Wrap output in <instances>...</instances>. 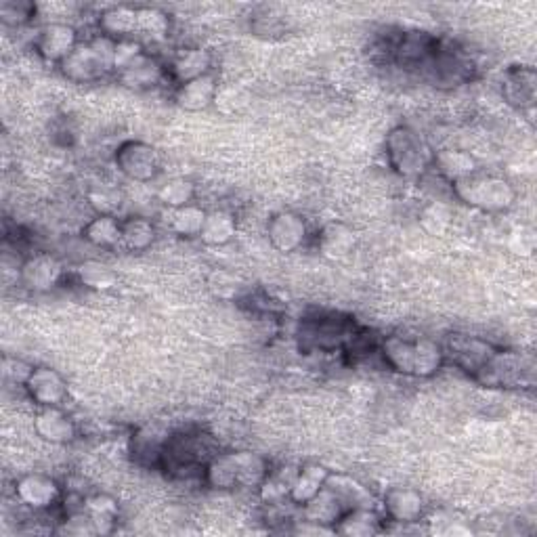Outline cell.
Wrapping results in <instances>:
<instances>
[{
	"label": "cell",
	"mask_w": 537,
	"mask_h": 537,
	"mask_svg": "<svg viewBox=\"0 0 537 537\" xmlns=\"http://www.w3.org/2000/svg\"><path fill=\"white\" fill-rule=\"evenodd\" d=\"M219 454V445L204 433H177L164 441L160 470L175 479L204 475L208 462Z\"/></svg>",
	"instance_id": "1"
},
{
	"label": "cell",
	"mask_w": 537,
	"mask_h": 537,
	"mask_svg": "<svg viewBox=\"0 0 537 537\" xmlns=\"http://www.w3.org/2000/svg\"><path fill=\"white\" fill-rule=\"evenodd\" d=\"M386 160L403 179L424 177L433 168V147L412 126H395L384 141Z\"/></svg>",
	"instance_id": "2"
},
{
	"label": "cell",
	"mask_w": 537,
	"mask_h": 537,
	"mask_svg": "<svg viewBox=\"0 0 537 537\" xmlns=\"http://www.w3.org/2000/svg\"><path fill=\"white\" fill-rule=\"evenodd\" d=\"M451 191H454V196L460 202L489 214L506 212L517 202V189H514L508 179L500 175L481 173V170L472 177H466L451 185Z\"/></svg>",
	"instance_id": "3"
},
{
	"label": "cell",
	"mask_w": 537,
	"mask_h": 537,
	"mask_svg": "<svg viewBox=\"0 0 537 537\" xmlns=\"http://www.w3.org/2000/svg\"><path fill=\"white\" fill-rule=\"evenodd\" d=\"M114 49L116 40L103 34L87 42L80 40L72 55L59 63V72L76 84L97 82L107 74H114Z\"/></svg>",
	"instance_id": "4"
},
{
	"label": "cell",
	"mask_w": 537,
	"mask_h": 537,
	"mask_svg": "<svg viewBox=\"0 0 537 537\" xmlns=\"http://www.w3.org/2000/svg\"><path fill=\"white\" fill-rule=\"evenodd\" d=\"M439 45L441 40L426 32H401L386 42V57H391L403 70L424 72V68L439 51Z\"/></svg>",
	"instance_id": "5"
},
{
	"label": "cell",
	"mask_w": 537,
	"mask_h": 537,
	"mask_svg": "<svg viewBox=\"0 0 537 537\" xmlns=\"http://www.w3.org/2000/svg\"><path fill=\"white\" fill-rule=\"evenodd\" d=\"M118 173L133 183H152L160 175V154L154 145L145 141H124L114 156Z\"/></svg>",
	"instance_id": "6"
},
{
	"label": "cell",
	"mask_w": 537,
	"mask_h": 537,
	"mask_svg": "<svg viewBox=\"0 0 537 537\" xmlns=\"http://www.w3.org/2000/svg\"><path fill=\"white\" fill-rule=\"evenodd\" d=\"M357 336L355 326L347 319H340L336 315H321L315 319H305L300 326V338L307 342L309 349L319 351H336V349H349L353 338Z\"/></svg>",
	"instance_id": "7"
},
{
	"label": "cell",
	"mask_w": 537,
	"mask_h": 537,
	"mask_svg": "<svg viewBox=\"0 0 537 537\" xmlns=\"http://www.w3.org/2000/svg\"><path fill=\"white\" fill-rule=\"evenodd\" d=\"M443 351L445 359H449L458 370L466 372L475 380L485 370V365L491 361V357L498 353V349L493 347L491 342L466 334H451L445 342Z\"/></svg>",
	"instance_id": "8"
},
{
	"label": "cell",
	"mask_w": 537,
	"mask_h": 537,
	"mask_svg": "<svg viewBox=\"0 0 537 537\" xmlns=\"http://www.w3.org/2000/svg\"><path fill=\"white\" fill-rule=\"evenodd\" d=\"M15 500L34 512H49L63 502V491L59 483L42 472H28L13 485Z\"/></svg>",
	"instance_id": "9"
},
{
	"label": "cell",
	"mask_w": 537,
	"mask_h": 537,
	"mask_svg": "<svg viewBox=\"0 0 537 537\" xmlns=\"http://www.w3.org/2000/svg\"><path fill=\"white\" fill-rule=\"evenodd\" d=\"M78 45V32L68 21H49L34 38V51L38 57L47 63H57V66L66 61Z\"/></svg>",
	"instance_id": "10"
},
{
	"label": "cell",
	"mask_w": 537,
	"mask_h": 537,
	"mask_svg": "<svg viewBox=\"0 0 537 537\" xmlns=\"http://www.w3.org/2000/svg\"><path fill=\"white\" fill-rule=\"evenodd\" d=\"M267 238H269V244L277 252L290 254V252H296L307 244L309 225L294 210L275 212L267 223Z\"/></svg>",
	"instance_id": "11"
},
{
	"label": "cell",
	"mask_w": 537,
	"mask_h": 537,
	"mask_svg": "<svg viewBox=\"0 0 537 537\" xmlns=\"http://www.w3.org/2000/svg\"><path fill=\"white\" fill-rule=\"evenodd\" d=\"M24 391L30 397V401H34L38 407H63V403L68 401L70 395L68 380L57 370L47 368V365H38V368H34L32 376L24 386Z\"/></svg>",
	"instance_id": "12"
},
{
	"label": "cell",
	"mask_w": 537,
	"mask_h": 537,
	"mask_svg": "<svg viewBox=\"0 0 537 537\" xmlns=\"http://www.w3.org/2000/svg\"><path fill=\"white\" fill-rule=\"evenodd\" d=\"M386 519L397 525H416L424 519L426 504L414 487H391L382 498Z\"/></svg>",
	"instance_id": "13"
},
{
	"label": "cell",
	"mask_w": 537,
	"mask_h": 537,
	"mask_svg": "<svg viewBox=\"0 0 537 537\" xmlns=\"http://www.w3.org/2000/svg\"><path fill=\"white\" fill-rule=\"evenodd\" d=\"M63 277L61 263L51 254L38 252L30 259H26L19 267V279L21 284L30 288L32 292H49L55 288Z\"/></svg>",
	"instance_id": "14"
},
{
	"label": "cell",
	"mask_w": 537,
	"mask_h": 537,
	"mask_svg": "<svg viewBox=\"0 0 537 537\" xmlns=\"http://www.w3.org/2000/svg\"><path fill=\"white\" fill-rule=\"evenodd\" d=\"M34 431L36 435L53 445L72 443L78 435L76 422L63 412V407H38L34 416Z\"/></svg>",
	"instance_id": "15"
},
{
	"label": "cell",
	"mask_w": 537,
	"mask_h": 537,
	"mask_svg": "<svg viewBox=\"0 0 537 537\" xmlns=\"http://www.w3.org/2000/svg\"><path fill=\"white\" fill-rule=\"evenodd\" d=\"M537 93V76L533 68H510L502 80V95L514 110H533Z\"/></svg>",
	"instance_id": "16"
},
{
	"label": "cell",
	"mask_w": 537,
	"mask_h": 537,
	"mask_svg": "<svg viewBox=\"0 0 537 537\" xmlns=\"http://www.w3.org/2000/svg\"><path fill=\"white\" fill-rule=\"evenodd\" d=\"M175 103L185 112H204L219 99V80L214 74L189 80L175 87Z\"/></svg>",
	"instance_id": "17"
},
{
	"label": "cell",
	"mask_w": 537,
	"mask_h": 537,
	"mask_svg": "<svg viewBox=\"0 0 537 537\" xmlns=\"http://www.w3.org/2000/svg\"><path fill=\"white\" fill-rule=\"evenodd\" d=\"M212 63H214V59H212V53L208 49L189 47V49L179 51L173 57V61L168 63L166 74L179 87V84H183V82L212 74Z\"/></svg>",
	"instance_id": "18"
},
{
	"label": "cell",
	"mask_w": 537,
	"mask_h": 537,
	"mask_svg": "<svg viewBox=\"0 0 537 537\" xmlns=\"http://www.w3.org/2000/svg\"><path fill=\"white\" fill-rule=\"evenodd\" d=\"M433 170L435 173L449 185H454L466 177H472L479 173V162L466 149L458 147H449L441 149V152H435L433 156Z\"/></svg>",
	"instance_id": "19"
},
{
	"label": "cell",
	"mask_w": 537,
	"mask_h": 537,
	"mask_svg": "<svg viewBox=\"0 0 537 537\" xmlns=\"http://www.w3.org/2000/svg\"><path fill=\"white\" fill-rule=\"evenodd\" d=\"M315 244L321 256H326L330 261H342L355 250L357 235L347 223L330 221L319 229Z\"/></svg>",
	"instance_id": "20"
},
{
	"label": "cell",
	"mask_w": 537,
	"mask_h": 537,
	"mask_svg": "<svg viewBox=\"0 0 537 537\" xmlns=\"http://www.w3.org/2000/svg\"><path fill=\"white\" fill-rule=\"evenodd\" d=\"M347 510H351V508L342 502L338 493L332 491L328 485L321 489L313 500H309L303 508H300L305 521L326 527L332 533H334L336 523L342 519V514H345Z\"/></svg>",
	"instance_id": "21"
},
{
	"label": "cell",
	"mask_w": 537,
	"mask_h": 537,
	"mask_svg": "<svg viewBox=\"0 0 537 537\" xmlns=\"http://www.w3.org/2000/svg\"><path fill=\"white\" fill-rule=\"evenodd\" d=\"M116 76L124 84V87L135 89V91L154 89V87H158V84L164 82V78H168L166 68L149 53H143L137 61H133L131 66L124 68Z\"/></svg>",
	"instance_id": "22"
},
{
	"label": "cell",
	"mask_w": 537,
	"mask_h": 537,
	"mask_svg": "<svg viewBox=\"0 0 537 537\" xmlns=\"http://www.w3.org/2000/svg\"><path fill=\"white\" fill-rule=\"evenodd\" d=\"M384 363L397 374L414 376L416 374V357H418V338L410 340L403 336H389L382 340L378 349Z\"/></svg>",
	"instance_id": "23"
},
{
	"label": "cell",
	"mask_w": 537,
	"mask_h": 537,
	"mask_svg": "<svg viewBox=\"0 0 537 537\" xmlns=\"http://www.w3.org/2000/svg\"><path fill=\"white\" fill-rule=\"evenodd\" d=\"M99 30L112 40L137 38L139 34V7H112L101 13Z\"/></svg>",
	"instance_id": "24"
},
{
	"label": "cell",
	"mask_w": 537,
	"mask_h": 537,
	"mask_svg": "<svg viewBox=\"0 0 537 537\" xmlns=\"http://www.w3.org/2000/svg\"><path fill=\"white\" fill-rule=\"evenodd\" d=\"M330 477V470L326 466L319 464H307L298 470V475L290 487V496L288 502L294 506L303 508L309 500H313L317 493L326 487Z\"/></svg>",
	"instance_id": "25"
},
{
	"label": "cell",
	"mask_w": 537,
	"mask_h": 537,
	"mask_svg": "<svg viewBox=\"0 0 537 537\" xmlns=\"http://www.w3.org/2000/svg\"><path fill=\"white\" fill-rule=\"evenodd\" d=\"M82 238L95 248L112 250L122 246V221L114 214H95V217L82 227Z\"/></svg>",
	"instance_id": "26"
},
{
	"label": "cell",
	"mask_w": 537,
	"mask_h": 537,
	"mask_svg": "<svg viewBox=\"0 0 537 537\" xmlns=\"http://www.w3.org/2000/svg\"><path fill=\"white\" fill-rule=\"evenodd\" d=\"M235 233H238V221H235V217L229 210L219 208V210H210L206 214V221H204L198 240H202V244L206 246L221 248L233 242Z\"/></svg>",
	"instance_id": "27"
},
{
	"label": "cell",
	"mask_w": 537,
	"mask_h": 537,
	"mask_svg": "<svg viewBox=\"0 0 537 537\" xmlns=\"http://www.w3.org/2000/svg\"><path fill=\"white\" fill-rule=\"evenodd\" d=\"M382 531V517L374 508H351L342 519L336 523L334 533L349 535V537H370Z\"/></svg>",
	"instance_id": "28"
},
{
	"label": "cell",
	"mask_w": 537,
	"mask_h": 537,
	"mask_svg": "<svg viewBox=\"0 0 537 537\" xmlns=\"http://www.w3.org/2000/svg\"><path fill=\"white\" fill-rule=\"evenodd\" d=\"M208 210L198 204H187L175 210H168V229L179 238H200Z\"/></svg>",
	"instance_id": "29"
},
{
	"label": "cell",
	"mask_w": 537,
	"mask_h": 537,
	"mask_svg": "<svg viewBox=\"0 0 537 537\" xmlns=\"http://www.w3.org/2000/svg\"><path fill=\"white\" fill-rule=\"evenodd\" d=\"M156 225L145 217H128L122 221V246L131 252H145L156 242Z\"/></svg>",
	"instance_id": "30"
},
{
	"label": "cell",
	"mask_w": 537,
	"mask_h": 537,
	"mask_svg": "<svg viewBox=\"0 0 537 537\" xmlns=\"http://www.w3.org/2000/svg\"><path fill=\"white\" fill-rule=\"evenodd\" d=\"M84 512L93 523L95 533H110L118 521V502L112 496L105 493H97V496L84 498Z\"/></svg>",
	"instance_id": "31"
},
{
	"label": "cell",
	"mask_w": 537,
	"mask_h": 537,
	"mask_svg": "<svg viewBox=\"0 0 537 537\" xmlns=\"http://www.w3.org/2000/svg\"><path fill=\"white\" fill-rule=\"evenodd\" d=\"M156 198L168 210H175L193 204V200H196V185L185 177H173L158 187Z\"/></svg>",
	"instance_id": "32"
},
{
	"label": "cell",
	"mask_w": 537,
	"mask_h": 537,
	"mask_svg": "<svg viewBox=\"0 0 537 537\" xmlns=\"http://www.w3.org/2000/svg\"><path fill=\"white\" fill-rule=\"evenodd\" d=\"M332 491H336L340 500L345 502L349 508H359V506H365V508H372V496L368 487H363L359 481L347 477V475H334V472H330L328 477V483H326Z\"/></svg>",
	"instance_id": "33"
},
{
	"label": "cell",
	"mask_w": 537,
	"mask_h": 537,
	"mask_svg": "<svg viewBox=\"0 0 537 537\" xmlns=\"http://www.w3.org/2000/svg\"><path fill=\"white\" fill-rule=\"evenodd\" d=\"M38 7L28 0H3L0 3V21L11 28H21L36 17Z\"/></svg>",
	"instance_id": "34"
},
{
	"label": "cell",
	"mask_w": 537,
	"mask_h": 537,
	"mask_svg": "<svg viewBox=\"0 0 537 537\" xmlns=\"http://www.w3.org/2000/svg\"><path fill=\"white\" fill-rule=\"evenodd\" d=\"M170 32L168 15L158 9H139V34L149 40H164Z\"/></svg>",
	"instance_id": "35"
},
{
	"label": "cell",
	"mask_w": 537,
	"mask_h": 537,
	"mask_svg": "<svg viewBox=\"0 0 537 537\" xmlns=\"http://www.w3.org/2000/svg\"><path fill=\"white\" fill-rule=\"evenodd\" d=\"M89 202L97 214H114L116 217V212L120 210V206L124 202V196H122V191L116 187L101 185L89 193Z\"/></svg>",
	"instance_id": "36"
},
{
	"label": "cell",
	"mask_w": 537,
	"mask_h": 537,
	"mask_svg": "<svg viewBox=\"0 0 537 537\" xmlns=\"http://www.w3.org/2000/svg\"><path fill=\"white\" fill-rule=\"evenodd\" d=\"M80 282L93 290H105L114 284V275L101 263H84L80 269Z\"/></svg>",
	"instance_id": "37"
},
{
	"label": "cell",
	"mask_w": 537,
	"mask_h": 537,
	"mask_svg": "<svg viewBox=\"0 0 537 537\" xmlns=\"http://www.w3.org/2000/svg\"><path fill=\"white\" fill-rule=\"evenodd\" d=\"M34 372V365L26 363L24 359H17V357H5L3 359V378L5 382H11V384H17L24 389L28 378L32 376Z\"/></svg>",
	"instance_id": "38"
}]
</instances>
